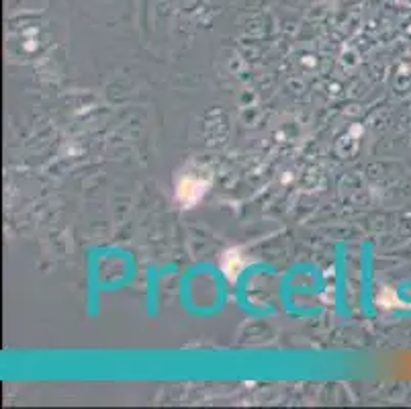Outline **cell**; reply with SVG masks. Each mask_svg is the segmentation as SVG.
I'll use <instances>...</instances> for the list:
<instances>
[{"label": "cell", "instance_id": "obj_1", "mask_svg": "<svg viewBox=\"0 0 411 409\" xmlns=\"http://www.w3.org/2000/svg\"><path fill=\"white\" fill-rule=\"evenodd\" d=\"M205 192V183L201 178H194V176H187L178 183V188H176V194H178V201L183 205H194Z\"/></svg>", "mask_w": 411, "mask_h": 409}, {"label": "cell", "instance_id": "obj_2", "mask_svg": "<svg viewBox=\"0 0 411 409\" xmlns=\"http://www.w3.org/2000/svg\"><path fill=\"white\" fill-rule=\"evenodd\" d=\"M242 266H244V262L240 260V254L237 252H227V256H225L224 260V270L227 276L233 278L242 270Z\"/></svg>", "mask_w": 411, "mask_h": 409}]
</instances>
